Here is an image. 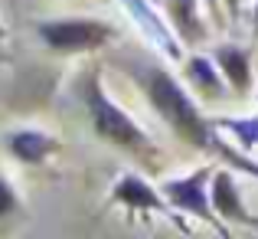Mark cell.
Here are the masks:
<instances>
[{
  "instance_id": "18",
  "label": "cell",
  "mask_w": 258,
  "mask_h": 239,
  "mask_svg": "<svg viewBox=\"0 0 258 239\" xmlns=\"http://www.w3.org/2000/svg\"><path fill=\"white\" fill-rule=\"evenodd\" d=\"M0 36H4V30H0Z\"/></svg>"
},
{
  "instance_id": "9",
  "label": "cell",
  "mask_w": 258,
  "mask_h": 239,
  "mask_svg": "<svg viewBox=\"0 0 258 239\" xmlns=\"http://www.w3.org/2000/svg\"><path fill=\"white\" fill-rule=\"evenodd\" d=\"M52 148H56V141L46 138V134H39V131H17L10 138L13 158H20V161H26V164H39L46 154L52 151Z\"/></svg>"
},
{
  "instance_id": "10",
  "label": "cell",
  "mask_w": 258,
  "mask_h": 239,
  "mask_svg": "<svg viewBox=\"0 0 258 239\" xmlns=\"http://www.w3.org/2000/svg\"><path fill=\"white\" fill-rule=\"evenodd\" d=\"M124 4H127V10L134 13V20H138V23L144 26V33H147V36H154L160 46H164V53H167V56H180V50H176L173 36L167 33V26H164V23H160V20L151 13V7H147L144 0H124Z\"/></svg>"
},
{
  "instance_id": "1",
  "label": "cell",
  "mask_w": 258,
  "mask_h": 239,
  "mask_svg": "<svg viewBox=\"0 0 258 239\" xmlns=\"http://www.w3.org/2000/svg\"><path fill=\"white\" fill-rule=\"evenodd\" d=\"M144 85H147V95H151V105L164 115V121L180 134L183 141H189V145H196V148L209 145L206 121L200 118L196 105L183 95V88L176 85V79L170 72L157 66V69H151L144 76Z\"/></svg>"
},
{
  "instance_id": "2",
  "label": "cell",
  "mask_w": 258,
  "mask_h": 239,
  "mask_svg": "<svg viewBox=\"0 0 258 239\" xmlns=\"http://www.w3.org/2000/svg\"><path fill=\"white\" fill-rule=\"evenodd\" d=\"M85 102H88V112H92L95 131L105 141H111V145H118V148H144L147 145L144 131L101 92V85H98L95 76L88 79V85H85Z\"/></svg>"
},
{
  "instance_id": "6",
  "label": "cell",
  "mask_w": 258,
  "mask_h": 239,
  "mask_svg": "<svg viewBox=\"0 0 258 239\" xmlns=\"http://www.w3.org/2000/svg\"><path fill=\"white\" fill-rule=\"evenodd\" d=\"M114 200L124 203V207H131V210H167V203L157 197V190H154L151 183H144L141 177H134V174H127V177L118 180Z\"/></svg>"
},
{
  "instance_id": "4",
  "label": "cell",
  "mask_w": 258,
  "mask_h": 239,
  "mask_svg": "<svg viewBox=\"0 0 258 239\" xmlns=\"http://www.w3.org/2000/svg\"><path fill=\"white\" fill-rule=\"evenodd\" d=\"M206 180H209V170H196V174L183 177V180H167L164 183V197L176 210L193 213L196 220L209 223L219 236H226V226H222L219 213L213 210V200H209V194H206Z\"/></svg>"
},
{
  "instance_id": "15",
  "label": "cell",
  "mask_w": 258,
  "mask_h": 239,
  "mask_svg": "<svg viewBox=\"0 0 258 239\" xmlns=\"http://www.w3.org/2000/svg\"><path fill=\"white\" fill-rule=\"evenodd\" d=\"M242 4H245V0H226V7H229L232 13H239V7H242Z\"/></svg>"
},
{
  "instance_id": "5",
  "label": "cell",
  "mask_w": 258,
  "mask_h": 239,
  "mask_svg": "<svg viewBox=\"0 0 258 239\" xmlns=\"http://www.w3.org/2000/svg\"><path fill=\"white\" fill-rule=\"evenodd\" d=\"M209 200H213V210L219 213V220H235V223H248V213L245 207H242L239 200V190H235L232 177L226 174V170H219L213 180V194H209Z\"/></svg>"
},
{
  "instance_id": "7",
  "label": "cell",
  "mask_w": 258,
  "mask_h": 239,
  "mask_svg": "<svg viewBox=\"0 0 258 239\" xmlns=\"http://www.w3.org/2000/svg\"><path fill=\"white\" fill-rule=\"evenodd\" d=\"M167 13L176 23V33L183 36V43L196 46L203 36H206V23H203L200 10H196V0H164Z\"/></svg>"
},
{
  "instance_id": "14",
  "label": "cell",
  "mask_w": 258,
  "mask_h": 239,
  "mask_svg": "<svg viewBox=\"0 0 258 239\" xmlns=\"http://www.w3.org/2000/svg\"><path fill=\"white\" fill-rule=\"evenodd\" d=\"M13 207H17V197H13L10 183H7V180H0V216H7Z\"/></svg>"
},
{
  "instance_id": "13",
  "label": "cell",
  "mask_w": 258,
  "mask_h": 239,
  "mask_svg": "<svg viewBox=\"0 0 258 239\" xmlns=\"http://www.w3.org/2000/svg\"><path fill=\"white\" fill-rule=\"evenodd\" d=\"M219 148H222V145H219ZM222 158L232 164V167H239V170H245V174L258 177V164H255V161H248L245 154H235V151H229V148H222Z\"/></svg>"
},
{
  "instance_id": "16",
  "label": "cell",
  "mask_w": 258,
  "mask_h": 239,
  "mask_svg": "<svg viewBox=\"0 0 258 239\" xmlns=\"http://www.w3.org/2000/svg\"><path fill=\"white\" fill-rule=\"evenodd\" d=\"M209 7H216V0H209Z\"/></svg>"
},
{
  "instance_id": "11",
  "label": "cell",
  "mask_w": 258,
  "mask_h": 239,
  "mask_svg": "<svg viewBox=\"0 0 258 239\" xmlns=\"http://www.w3.org/2000/svg\"><path fill=\"white\" fill-rule=\"evenodd\" d=\"M219 66H213L206 56H193L189 59V79L209 95V99H222V79H219Z\"/></svg>"
},
{
  "instance_id": "12",
  "label": "cell",
  "mask_w": 258,
  "mask_h": 239,
  "mask_svg": "<svg viewBox=\"0 0 258 239\" xmlns=\"http://www.w3.org/2000/svg\"><path fill=\"white\" fill-rule=\"evenodd\" d=\"M222 125L229 131H235L242 138V148H252L258 141V118H222Z\"/></svg>"
},
{
  "instance_id": "3",
  "label": "cell",
  "mask_w": 258,
  "mask_h": 239,
  "mask_svg": "<svg viewBox=\"0 0 258 239\" xmlns=\"http://www.w3.org/2000/svg\"><path fill=\"white\" fill-rule=\"evenodd\" d=\"M39 36L49 50L85 53V50H98L105 39H111V26L95 23V20H59V23H43Z\"/></svg>"
},
{
  "instance_id": "8",
  "label": "cell",
  "mask_w": 258,
  "mask_h": 239,
  "mask_svg": "<svg viewBox=\"0 0 258 239\" xmlns=\"http://www.w3.org/2000/svg\"><path fill=\"white\" fill-rule=\"evenodd\" d=\"M216 66L222 69V76H226V82L235 88V92H245V88H248L252 72H248L245 50H235V46H222V50H216Z\"/></svg>"
},
{
  "instance_id": "17",
  "label": "cell",
  "mask_w": 258,
  "mask_h": 239,
  "mask_svg": "<svg viewBox=\"0 0 258 239\" xmlns=\"http://www.w3.org/2000/svg\"><path fill=\"white\" fill-rule=\"evenodd\" d=\"M255 20H258V7H255Z\"/></svg>"
}]
</instances>
